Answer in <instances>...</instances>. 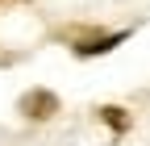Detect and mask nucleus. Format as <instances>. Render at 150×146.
<instances>
[{"mask_svg": "<svg viewBox=\"0 0 150 146\" xmlns=\"http://www.w3.org/2000/svg\"><path fill=\"white\" fill-rule=\"evenodd\" d=\"M54 108H59V100H54V92H25L21 96V113H29V117H50Z\"/></svg>", "mask_w": 150, "mask_h": 146, "instance_id": "1", "label": "nucleus"}, {"mask_svg": "<svg viewBox=\"0 0 150 146\" xmlns=\"http://www.w3.org/2000/svg\"><path fill=\"white\" fill-rule=\"evenodd\" d=\"M117 42H125V33H108V38H100V42H88V46H79V54H104Z\"/></svg>", "mask_w": 150, "mask_h": 146, "instance_id": "2", "label": "nucleus"}, {"mask_svg": "<svg viewBox=\"0 0 150 146\" xmlns=\"http://www.w3.org/2000/svg\"><path fill=\"white\" fill-rule=\"evenodd\" d=\"M100 117H104V121H112L117 130H125V117H121V108H100Z\"/></svg>", "mask_w": 150, "mask_h": 146, "instance_id": "3", "label": "nucleus"}]
</instances>
